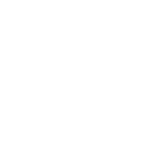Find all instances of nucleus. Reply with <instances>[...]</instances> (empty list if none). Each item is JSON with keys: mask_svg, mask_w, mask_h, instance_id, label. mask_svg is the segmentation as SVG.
Segmentation results:
<instances>
[]
</instances>
